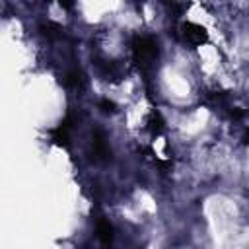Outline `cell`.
<instances>
[{"mask_svg":"<svg viewBox=\"0 0 249 249\" xmlns=\"http://www.w3.org/2000/svg\"><path fill=\"white\" fill-rule=\"evenodd\" d=\"M132 53H134V60L136 64L142 68V70H148L156 64L158 60V47L156 43L150 39V37H140L136 39L134 47H132Z\"/></svg>","mask_w":249,"mask_h":249,"instance_id":"6da1fadb","label":"cell"},{"mask_svg":"<svg viewBox=\"0 0 249 249\" xmlns=\"http://www.w3.org/2000/svg\"><path fill=\"white\" fill-rule=\"evenodd\" d=\"M183 39L189 43V45H200L206 41V33L202 27L195 25V23H185L183 25V31H181Z\"/></svg>","mask_w":249,"mask_h":249,"instance_id":"7a4b0ae2","label":"cell"}]
</instances>
